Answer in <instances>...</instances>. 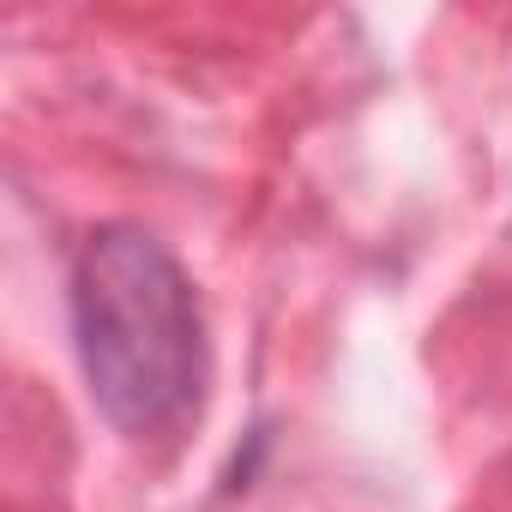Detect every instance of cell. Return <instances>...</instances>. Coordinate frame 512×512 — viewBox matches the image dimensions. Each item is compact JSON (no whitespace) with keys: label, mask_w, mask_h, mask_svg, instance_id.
Returning <instances> with one entry per match:
<instances>
[{"label":"cell","mask_w":512,"mask_h":512,"mask_svg":"<svg viewBox=\"0 0 512 512\" xmlns=\"http://www.w3.org/2000/svg\"><path fill=\"white\" fill-rule=\"evenodd\" d=\"M67 320L91 404L127 440L175 434L211 374L199 290L175 253L139 223H103L67 272Z\"/></svg>","instance_id":"obj_1"}]
</instances>
